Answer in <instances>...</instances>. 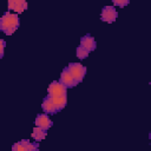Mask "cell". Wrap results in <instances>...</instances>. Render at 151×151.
<instances>
[{
  "label": "cell",
  "mask_w": 151,
  "mask_h": 151,
  "mask_svg": "<svg viewBox=\"0 0 151 151\" xmlns=\"http://www.w3.org/2000/svg\"><path fill=\"white\" fill-rule=\"evenodd\" d=\"M52 120L50 119V117L47 116V113H41V114H38L37 118H35V125L44 129V130H48L51 126H52Z\"/></svg>",
  "instance_id": "obj_6"
},
{
  "label": "cell",
  "mask_w": 151,
  "mask_h": 151,
  "mask_svg": "<svg viewBox=\"0 0 151 151\" xmlns=\"http://www.w3.org/2000/svg\"><path fill=\"white\" fill-rule=\"evenodd\" d=\"M41 107H42V111L45 113H47V114H53V113H57L58 112V110H57V107H55L52 98L48 97V96L44 98L42 104H41Z\"/></svg>",
  "instance_id": "obj_8"
},
{
  "label": "cell",
  "mask_w": 151,
  "mask_h": 151,
  "mask_svg": "<svg viewBox=\"0 0 151 151\" xmlns=\"http://www.w3.org/2000/svg\"><path fill=\"white\" fill-rule=\"evenodd\" d=\"M60 81H61L67 88H68V87H74V86L78 84V81H77L76 78L72 76V73L68 71L67 67L61 71V73H60Z\"/></svg>",
  "instance_id": "obj_5"
},
{
  "label": "cell",
  "mask_w": 151,
  "mask_h": 151,
  "mask_svg": "<svg viewBox=\"0 0 151 151\" xmlns=\"http://www.w3.org/2000/svg\"><path fill=\"white\" fill-rule=\"evenodd\" d=\"M149 137H150V140H151V132L149 133ZM150 145H151V142H150Z\"/></svg>",
  "instance_id": "obj_18"
},
{
  "label": "cell",
  "mask_w": 151,
  "mask_h": 151,
  "mask_svg": "<svg viewBox=\"0 0 151 151\" xmlns=\"http://www.w3.org/2000/svg\"><path fill=\"white\" fill-rule=\"evenodd\" d=\"M12 150H13V151H27V150H26V146L21 143V140L18 142V143H15V144H13Z\"/></svg>",
  "instance_id": "obj_14"
},
{
  "label": "cell",
  "mask_w": 151,
  "mask_h": 151,
  "mask_svg": "<svg viewBox=\"0 0 151 151\" xmlns=\"http://www.w3.org/2000/svg\"><path fill=\"white\" fill-rule=\"evenodd\" d=\"M15 31H17V28H9V29H7V31L5 32V34H7V35H11V34H13Z\"/></svg>",
  "instance_id": "obj_17"
},
{
  "label": "cell",
  "mask_w": 151,
  "mask_h": 151,
  "mask_svg": "<svg viewBox=\"0 0 151 151\" xmlns=\"http://www.w3.org/2000/svg\"><path fill=\"white\" fill-rule=\"evenodd\" d=\"M76 53H77V57H78L79 59H86V58L88 57V53H90V52L86 51L83 46L79 45V46L77 47V52H76Z\"/></svg>",
  "instance_id": "obj_13"
},
{
  "label": "cell",
  "mask_w": 151,
  "mask_h": 151,
  "mask_svg": "<svg viewBox=\"0 0 151 151\" xmlns=\"http://www.w3.org/2000/svg\"><path fill=\"white\" fill-rule=\"evenodd\" d=\"M67 68L72 73V76L76 78L78 84L83 81V79L86 74V67L85 66H83L80 63H70L67 65Z\"/></svg>",
  "instance_id": "obj_2"
},
{
  "label": "cell",
  "mask_w": 151,
  "mask_h": 151,
  "mask_svg": "<svg viewBox=\"0 0 151 151\" xmlns=\"http://www.w3.org/2000/svg\"><path fill=\"white\" fill-rule=\"evenodd\" d=\"M117 17H118V13H117V9L114 8V6H105V7H103L101 14H100V18H101L103 21H105L107 24L114 22Z\"/></svg>",
  "instance_id": "obj_4"
},
{
  "label": "cell",
  "mask_w": 151,
  "mask_h": 151,
  "mask_svg": "<svg viewBox=\"0 0 151 151\" xmlns=\"http://www.w3.org/2000/svg\"><path fill=\"white\" fill-rule=\"evenodd\" d=\"M111 1L113 2V5H116L118 7H125L130 2V0H111Z\"/></svg>",
  "instance_id": "obj_15"
},
{
  "label": "cell",
  "mask_w": 151,
  "mask_h": 151,
  "mask_svg": "<svg viewBox=\"0 0 151 151\" xmlns=\"http://www.w3.org/2000/svg\"><path fill=\"white\" fill-rule=\"evenodd\" d=\"M46 134H47L46 130H44V129H41V127L37 126V125H35V127L33 129V132H32V137H33V139L35 142H40V140L45 139Z\"/></svg>",
  "instance_id": "obj_11"
},
{
  "label": "cell",
  "mask_w": 151,
  "mask_h": 151,
  "mask_svg": "<svg viewBox=\"0 0 151 151\" xmlns=\"http://www.w3.org/2000/svg\"><path fill=\"white\" fill-rule=\"evenodd\" d=\"M51 98H52V100H53V103H54V105H55L58 111L63 110L67 104V96L66 94L65 96H55V97H51Z\"/></svg>",
  "instance_id": "obj_10"
},
{
  "label": "cell",
  "mask_w": 151,
  "mask_h": 151,
  "mask_svg": "<svg viewBox=\"0 0 151 151\" xmlns=\"http://www.w3.org/2000/svg\"><path fill=\"white\" fill-rule=\"evenodd\" d=\"M150 85H151V81H150Z\"/></svg>",
  "instance_id": "obj_19"
},
{
  "label": "cell",
  "mask_w": 151,
  "mask_h": 151,
  "mask_svg": "<svg viewBox=\"0 0 151 151\" xmlns=\"http://www.w3.org/2000/svg\"><path fill=\"white\" fill-rule=\"evenodd\" d=\"M19 25H20L19 17L17 14H13L9 12H6L0 19V29L4 33L9 28H18Z\"/></svg>",
  "instance_id": "obj_1"
},
{
  "label": "cell",
  "mask_w": 151,
  "mask_h": 151,
  "mask_svg": "<svg viewBox=\"0 0 151 151\" xmlns=\"http://www.w3.org/2000/svg\"><path fill=\"white\" fill-rule=\"evenodd\" d=\"M80 46H83L86 51L91 52V51L96 50L97 44H96V41H94V38H93V37H91L90 34H85V35L80 39Z\"/></svg>",
  "instance_id": "obj_9"
},
{
  "label": "cell",
  "mask_w": 151,
  "mask_h": 151,
  "mask_svg": "<svg viewBox=\"0 0 151 151\" xmlns=\"http://www.w3.org/2000/svg\"><path fill=\"white\" fill-rule=\"evenodd\" d=\"M67 93V87L59 80H54L50 84L48 90H47V96L50 97H55V96H65Z\"/></svg>",
  "instance_id": "obj_3"
},
{
  "label": "cell",
  "mask_w": 151,
  "mask_h": 151,
  "mask_svg": "<svg viewBox=\"0 0 151 151\" xmlns=\"http://www.w3.org/2000/svg\"><path fill=\"white\" fill-rule=\"evenodd\" d=\"M27 8L26 0H8V9L15 11L17 13H22Z\"/></svg>",
  "instance_id": "obj_7"
},
{
  "label": "cell",
  "mask_w": 151,
  "mask_h": 151,
  "mask_svg": "<svg viewBox=\"0 0 151 151\" xmlns=\"http://www.w3.org/2000/svg\"><path fill=\"white\" fill-rule=\"evenodd\" d=\"M5 46H6V42L4 39H0V58L4 57V51H5Z\"/></svg>",
  "instance_id": "obj_16"
},
{
  "label": "cell",
  "mask_w": 151,
  "mask_h": 151,
  "mask_svg": "<svg viewBox=\"0 0 151 151\" xmlns=\"http://www.w3.org/2000/svg\"><path fill=\"white\" fill-rule=\"evenodd\" d=\"M21 143L26 146V150H27V151H35V150L39 149V144H38V143H31V142L27 140V139H22Z\"/></svg>",
  "instance_id": "obj_12"
}]
</instances>
